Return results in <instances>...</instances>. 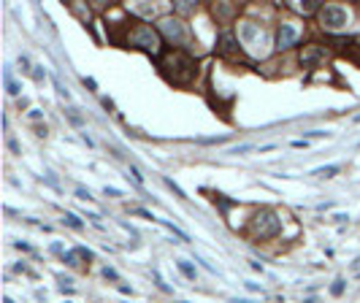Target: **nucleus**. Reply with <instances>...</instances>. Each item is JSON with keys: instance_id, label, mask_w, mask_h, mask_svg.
Returning <instances> with one entry per match:
<instances>
[{"instance_id": "f03ea898", "label": "nucleus", "mask_w": 360, "mask_h": 303, "mask_svg": "<svg viewBox=\"0 0 360 303\" xmlns=\"http://www.w3.org/2000/svg\"><path fill=\"white\" fill-rule=\"evenodd\" d=\"M252 230H255V235H260V239H273V235H279V230H282V220L271 211V208H263V211L255 214Z\"/></svg>"}, {"instance_id": "c9c22d12", "label": "nucleus", "mask_w": 360, "mask_h": 303, "mask_svg": "<svg viewBox=\"0 0 360 303\" xmlns=\"http://www.w3.org/2000/svg\"><path fill=\"white\" fill-rule=\"evenodd\" d=\"M303 303H317V300H314V298H306V300H303Z\"/></svg>"}, {"instance_id": "1a4fd4ad", "label": "nucleus", "mask_w": 360, "mask_h": 303, "mask_svg": "<svg viewBox=\"0 0 360 303\" xmlns=\"http://www.w3.org/2000/svg\"><path fill=\"white\" fill-rule=\"evenodd\" d=\"M239 46H236V38H233V33H222L220 35V52L222 54H230V52H236Z\"/></svg>"}, {"instance_id": "39448f33", "label": "nucleus", "mask_w": 360, "mask_h": 303, "mask_svg": "<svg viewBox=\"0 0 360 303\" xmlns=\"http://www.w3.org/2000/svg\"><path fill=\"white\" fill-rule=\"evenodd\" d=\"M160 30H163V35L171 38V41L184 44V27H182L179 19H163V22H160Z\"/></svg>"}, {"instance_id": "473e14b6", "label": "nucleus", "mask_w": 360, "mask_h": 303, "mask_svg": "<svg viewBox=\"0 0 360 303\" xmlns=\"http://www.w3.org/2000/svg\"><path fill=\"white\" fill-rule=\"evenodd\" d=\"M8 146H11L14 155H19V144H16V141H8Z\"/></svg>"}, {"instance_id": "f704fd0d", "label": "nucleus", "mask_w": 360, "mask_h": 303, "mask_svg": "<svg viewBox=\"0 0 360 303\" xmlns=\"http://www.w3.org/2000/svg\"><path fill=\"white\" fill-rule=\"evenodd\" d=\"M230 303H252V300H246V298H230Z\"/></svg>"}, {"instance_id": "e433bc0d", "label": "nucleus", "mask_w": 360, "mask_h": 303, "mask_svg": "<svg viewBox=\"0 0 360 303\" xmlns=\"http://www.w3.org/2000/svg\"><path fill=\"white\" fill-rule=\"evenodd\" d=\"M3 303H14V300H11V298H6V300H3Z\"/></svg>"}, {"instance_id": "a878e982", "label": "nucleus", "mask_w": 360, "mask_h": 303, "mask_svg": "<svg viewBox=\"0 0 360 303\" xmlns=\"http://www.w3.org/2000/svg\"><path fill=\"white\" fill-rule=\"evenodd\" d=\"M103 279H117V271H114V268H103Z\"/></svg>"}, {"instance_id": "c85d7f7f", "label": "nucleus", "mask_w": 360, "mask_h": 303, "mask_svg": "<svg viewBox=\"0 0 360 303\" xmlns=\"http://www.w3.org/2000/svg\"><path fill=\"white\" fill-rule=\"evenodd\" d=\"M246 284V290L249 292H260V284H255V282H244Z\"/></svg>"}, {"instance_id": "cd10ccee", "label": "nucleus", "mask_w": 360, "mask_h": 303, "mask_svg": "<svg viewBox=\"0 0 360 303\" xmlns=\"http://www.w3.org/2000/svg\"><path fill=\"white\" fill-rule=\"evenodd\" d=\"M19 65H22V71H30V60H27V57L22 54V57H19Z\"/></svg>"}, {"instance_id": "6ab92c4d", "label": "nucleus", "mask_w": 360, "mask_h": 303, "mask_svg": "<svg viewBox=\"0 0 360 303\" xmlns=\"http://www.w3.org/2000/svg\"><path fill=\"white\" fill-rule=\"evenodd\" d=\"M301 8H303V11H314V8H320V0H306Z\"/></svg>"}, {"instance_id": "72a5a7b5", "label": "nucleus", "mask_w": 360, "mask_h": 303, "mask_svg": "<svg viewBox=\"0 0 360 303\" xmlns=\"http://www.w3.org/2000/svg\"><path fill=\"white\" fill-rule=\"evenodd\" d=\"M249 265H252V271H258V273H263V265H260V263H255V260H252Z\"/></svg>"}, {"instance_id": "7ed1b4c3", "label": "nucleus", "mask_w": 360, "mask_h": 303, "mask_svg": "<svg viewBox=\"0 0 360 303\" xmlns=\"http://www.w3.org/2000/svg\"><path fill=\"white\" fill-rule=\"evenodd\" d=\"M128 44L130 46H138V49H144V52H152V54H155L157 46H160L155 30L146 27V25H136V27H133V33L128 35Z\"/></svg>"}, {"instance_id": "2eb2a0df", "label": "nucleus", "mask_w": 360, "mask_h": 303, "mask_svg": "<svg viewBox=\"0 0 360 303\" xmlns=\"http://www.w3.org/2000/svg\"><path fill=\"white\" fill-rule=\"evenodd\" d=\"M163 182H165V187H168V189H174V192H176L179 198H184V192H182V187H179V184L174 182V179H168V176H165V179H163Z\"/></svg>"}, {"instance_id": "9b49d317", "label": "nucleus", "mask_w": 360, "mask_h": 303, "mask_svg": "<svg viewBox=\"0 0 360 303\" xmlns=\"http://www.w3.org/2000/svg\"><path fill=\"white\" fill-rule=\"evenodd\" d=\"M3 79H6V90H8V95H19V90H22V87H19V84L14 81L11 68H8V65H6V71H3Z\"/></svg>"}, {"instance_id": "b1692460", "label": "nucleus", "mask_w": 360, "mask_h": 303, "mask_svg": "<svg viewBox=\"0 0 360 303\" xmlns=\"http://www.w3.org/2000/svg\"><path fill=\"white\" fill-rule=\"evenodd\" d=\"M76 195L81 198V201H92V195H90V189H84V187H79L76 189Z\"/></svg>"}, {"instance_id": "9d476101", "label": "nucleus", "mask_w": 360, "mask_h": 303, "mask_svg": "<svg viewBox=\"0 0 360 303\" xmlns=\"http://www.w3.org/2000/svg\"><path fill=\"white\" fill-rule=\"evenodd\" d=\"M176 268H179V273H182L184 279L195 282V265L189 263V260H182V257H179V260H176Z\"/></svg>"}, {"instance_id": "dca6fc26", "label": "nucleus", "mask_w": 360, "mask_h": 303, "mask_svg": "<svg viewBox=\"0 0 360 303\" xmlns=\"http://www.w3.org/2000/svg\"><path fill=\"white\" fill-rule=\"evenodd\" d=\"M344 287H347V282H344V279H336L333 287H330V292H333V295H341V292H344Z\"/></svg>"}, {"instance_id": "20e7f679", "label": "nucleus", "mask_w": 360, "mask_h": 303, "mask_svg": "<svg viewBox=\"0 0 360 303\" xmlns=\"http://www.w3.org/2000/svg\"><path fill=\"white\" fill-rule=\"evenodd\" d=\"M347 19H349V14H347V8H341V6H325L320 11V22L328 27V30H341V27L347 25Z\"/></svg>"}, {"instance_id": "412c9836", "label": "nucleus", "mask_w": 360, "mask_h": 303, "mask_svg": "<svg viewBox=\"0 0 360 303\" xmlns=\"http://www.w3.org/2000/svg\"><path fill=\"white\" fill-rule=\"evenodd\" d=\"M249 149H252V144H239L230 149V155H241V152H249Z\"/></svg>"}, {"instance_id": "423d86ee", "label": "nucleus", "mask_w": 360, "mask_h": 303, "mask_svg": "<svg viewBox=\"0 0 360 303\" xmlns=\"http://www.w3.org/2000/svg\"><path fill=\"white\" fill-rule=\"evenodd\" d=\"M322 60H325V52H322L320 46H303V52H301V65L303 68H314V65H320Z\"/></svg>"}, {"instance_id": "c756f323", "label": "nucleus", "mask_w": 360, "mask_h": 303, "mask_svg": "<svg viewBox=\"0 0 360 303\" xmlns=\"http://www.w3.org/2000/svg\"><path fill=\"white\" fill-rule=\"evenodd\" d=\"M103 192H106V195H114V198H119V195H122L119 189H114V187H106V189H103Z\"/></svg>"}, {"instance_id": "4c0bfd02", "label": "nucleus", "mask_w": 360, "mask_h": 303, "mask_svg": "<svg viewBox=\"0 0 360 303\" xmlns=\"http://www.w3.org/2000/svg\"><path fill=\"white\" fill-rule=\"evenodd\" d=\"M179 303H187V300H179Z\"/></svg>"}, {"instance_id": "4be33fe9", "label": "nucleus", "mask_w": 360, "mask_h": 303, "mask_svg": "<svg viewBox=\"0 0 360 303\" xmlns=\"http://www.w3.org/2000/svg\"><path fill=\"white\" fill-rule=\"evenodd\" d=\"M76 252H79V257H81V260H92V252L87 249V246H79Z\"/></svg>"}, {"instance_id": "ddd939ff", "label": "nucleus", "mask_w": 360, "mask_h": 303, "mask_svg": "<svg viewBox=\"0 0 360 303\" xmlns=\"http://www.w3.org/2000/svg\"><path fill=\"white\" fill-rule=\"evenodd\" d=\"M311 174H314V176H336L338 174V165H325V168H317V170H311Z\"/></svg>"}, {"instance_id": "f257e3e1", "label": "nucleus", "mask_w": 360, "mask_h": 303, "mask_svg": "<svg viewBox=\"0 0 360 303\" xmlns=\"http://www.w3.org/2000/svg\"><path fill=\"white\" fill-rule=\"evenodd\" d=\"M160 71L171 84H189L198 73V60L182 49H168L160 57Z\"/></svg>"}, {"instance_id": "a211bd4d", "label": "nucleus", "mask_w": 360, "mask_h": 303, "mask_svg": "<svg viewBox=\"0 0 360 303\" xmlns=\"http://www.w3.org/2000/svg\"><path fill=\"white\" fill-rule=\"evenodd\" d=\"M155 282H157V287L163 290V292H171V287H168V284L163 282V276H160V271H155Z\"/></svg>"}, {"instance_id": "aec40b11", "label": "nucleus", "mask_w": 360, "mask_h": 303, "mask_svg": "<svg viewBox=\"0 0 360 303\" xmlns=\"http://www.w3.org/2000/svg\"><path fill=\"white\" fill-rule=\"evenodd\" d=\"M130 176H133V179H136V184H144V176H141V170H138L136 165H133V168H130Z\"/></svg>"}, {"instance_id": "5701e85b", "label": "nucleus", "mask_w": 360, "mask_h": 303, "mask_svg": "<svg viewBox=\"0 0 360 303\" xmlns=\"http://www.w3.org/2000/svg\"><path fill=\"white\" fill-rule=\"evenodd\" d=\"M44 76H46V71L41 68V65H35V71H33V79H35V81H44Z\"/></svg>"}, {"instance_id": "0eeeda50", "label": "nucleus", "mask_w": 360, "mask_h": 303, "mask_svg": "<svg viewBox=\"0 0 360 303\" xmlns=\"http://www.w3.org/2000/svg\"><path fill=\"white\" fill-rule=\"evenodd\" d=\"M295 38H298L295 27H292V25H282L279 33H277V46H279V49H287V46L295 44Z\"/></svg>"}, {"instance_id": "7c9ffc66", "label": "nucleus", "mask_w": 360, "mask_h": 303, "mask_svg": "<svg viewBox=\"0 0 360 303\" xmlns=\"http://www.w3.org/2000/svg\"><path fill=\"white\" fill-rule=\"evenodd\" d=\"M52 252H54V254H65V252H62V244H52Z\"/></svg>"}, {"instance_id": "4468645a", "label": "nucleus", "mask_w": 360, "mask_h": 303, "mask_svg": "<svg viewBox=\"0 0 360 303\" xmlns=\"http://www.w3.org/2000/svg\"><path fill=\"white\" fill-rule=\"evenodd\" d=\"M62 263L71 265V268H76V265H79V252H76V249H73V252H65V254H62Z\"/></svg>"}, {"instance_id": "6e6552de", "label": "nucleus", "mask_w": 360, "mask_h": 303, "mask_svg": "<svg viewBox=\"0 0 360 303\" xmlns=\"http://www.w3.org/2000/svg\"><path fill=\"white\" fill-rule=\"evenodd\" d=\"M239 38H241V44L244 46H252V44H258L260 41V30H258V27H255L252 22H244L241 27H239Z\"/></svg>"}, {"instance_id": "f8f14e48", "label": "nucleus", "mask_w": 360, "mask_h": 303, "mask_svg": "<svg viewBox=\"0 0 360 303\" xmlns=\"http://www.w3.org/2000/svg\"><path fill=\"white\" fill-rule=\"evenodd\" d=\"M62 222L65 225H68V227H73V230H81V220H79V217H76V214H71V211H65V217H62Z\"/></svg>"}, {"instance_id": "f3484780", "label": "nucleus", "mask_w": 360, "mask_h": 303, "mask_svg": "<svg viewBox=\"0 0 360 303\" xmlns=\"http://www.w3.org/2000/svg\"><path fill=\"white\" fill-rule=\"evenodd\" d=\"M68 119H71V125H76V127H79L81 125V117H79V114H76V109H68Z\"/></svg>"}, {"instance_id": "2f4dec72", "label": "nucleus", "mask_w": 360, "mask_h": 303, "mask_svg": "<svg viewBox=\"0 0 360 303\" xmlns=\"http://www.w3.org/2000/svg\"><path fill=\"white\" fill-rule=\"evenodd\" d=\"M333 220H336V222H347V220H349V214H336Z\"/></svg>"}, {"instance_id": "bb28decb", "label": "nucleus", "mask_w": 360, "mask_h": 303, "mask_svg": "<svg viewBox=\"0 0 360 303\" xmlns=\"http://www.w3.org/2000/svg\"><path fill=\"white\" fill-rule=\"evenodd\" d=\"M349 271H352V273H360V257H355L352 263H349Z\"/></svg>"}, {"instance_id": "393cba45", "label": "nucleus", "mask_w": 360, "mask_h": 303, "mask_svg": "<svg viewBox=\"0 0 360 303\" xmlns=\"http://www.w3.org/2000/svg\"><path fill=\"white\" fill-rule=\"evenodd\" d=\"M176 8H179V11H193V8H195V6H193V3H189V0H182V3H179Z\"/></svg>"}]
</instances>
